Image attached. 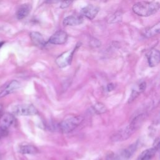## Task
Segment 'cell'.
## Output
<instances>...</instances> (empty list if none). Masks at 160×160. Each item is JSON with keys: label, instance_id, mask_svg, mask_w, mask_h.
Here are the masks:
<instances>
[{"label": "cell", "instance_id": "21", "mask_svg": "<svg viewBox=\"0 0 160 160\" xmlns=\"http://www.w3.org/2000/svg\"><path fill=\"white\" fill-rule=\"evenodd\" d=\"M72 2V1H62V2H61V4L60 5V8L61 9H65V8L69 7L71 4Z\"/></svg>", "mask_w": 160, "mask_h": 160}, {"label": "cell", "instance_id": "23", "mask_svg": "<svg viewBox=\"0 0 160 160\" xmlns=\"http://www.w3.org/2000/svg\"><path fill=\"white\" fill-rule=\"evenodd\" d=\"M114 86V84L112 83H110V84H108L107 85V89L108 91H111L112 90H113Z\"/></svg>", "mask_w": 160, "mask_h": 160}, {"label": "cell", "instance_id": "15", "mask_svg": "<svg viewBox=\"0 0 160 160\" xmlns=\"http://www.w3.org/2000/svg\"><path fill=\"white\" fill-rule=\"evenodd\" d=\"M146 87V84L144 81H142L141 82H140L138 85H137L132 90V92L131 94V96L129 99L128 102H131L132 101L134 100V99H136L140 93H141L142 92H143Z\"/></svg>", "mask_w": 160, "mask_h": 160}, {"label": "cell", "instance_id": "22", "mask_svg": "<svg viewBox=\"0 0 160 160\" xmlns=\"http://www.w3.org/2000/svg\"><path fill=\"white\" fill-rule=\"evenodd\" d=\"M8 134V130L0 128V139Z\"/></svg>", "mask_w": 160, "mask_h": 160}, {"label": "cell", "instance_id": "18", "mask_svg": "<svg viewBox=\"0 0 160 160\" xmlns=\"http://www.w3.org/2000/svg\"><path fill=\"white\" fill-rule=\"evenodd\" d=\"M156 151L157 149L154 147L145 150L141 154L139 160H151L153 156L155 154Z\"/></svg>", "mask_w": 160, "mask_h": 160}, {"label": "cell", "instance_id": "8", "mask_svg": "<svg viewBox=\"0 0 160 160\" xmlns=\"http://www.w3.org/2000/svg\"><path fill=\"white\" fill-rule=\"evenodd\" d=\"M68 37V34L65 31L59 30L49 38L48 41L52 44H63L67 41Z\"/></svg>", "mask_w": 160, "mask_h": 160}, {"label": "cell", "instance_id": "10", "mask_svg": "<svg viewBox=\"0 0 160 160\" xmlns=\"http://www.w3.org/2000/svg\"><path fill=\"white\" fill-rule=\"evenodd\" d=\"M99 11V7L93 4H88L82 8L81 14L88 19L92 20L96 16Z\"/></svg>", "mask_w": 160, "mask_h": 160}, {"label": "cell", "instance_id": "11", "mask_svg": "<svg viewBox=\"0 0 160 160\" xmlns=\"http://www.w3.org/2000/svg\"><path fill=\"white\" fill-rule=\"evenodd\" d=\"M31 40L33 44L38 48H42L46 46V41L42 35L36 31H32L29 34Z\"/></svg>", "mask_w": 160, "mask_h": 160}, {"label": "cell", "instance_id": "24", "mask_svg": "<svg viewBox=\"0 0 160 160\" xmlns=\"http://www.w3.org/2000/svg\"><path fill=\"white\" fill-rule=\"evenodd\" d=\"M2 111H3V107L1 104H0V118L2 115Z\"/></svg>", "mask_w": 160, "mask_h": 160}, {"label": "cell", "instance_id": "12", "mask_svg": "<svg viewBox=\"0 0 160 160\" xmlns=\"http://www.w3.org/2000/svg\"><path fill=\"white\" fill-rule=\"evenodd\" d=\"M148 64L150 67H155L159 62V51L158 49H151L147 55Z\"/></svg>", "mask_w": 160, "mask_h": 160}, {"label": "cell", "instance_id": "20", "mask_svg": "<svg viewBox=\"0 0 160 160\" xmlns=\"http://www.w3.org/2000/svg\"><path fill=\"white\" fill-rule=\"evenodd\" d=\"M94 111L98 114H102L107 111V108L101 102H97L93 106Z\"/></svg>", "mask_w": 160, "mask_h": 160}, {"label": "cell", "instance_id": "5", "mask_svg": "<svg viewBox=\"0 0 160 160\" xmlns=\"http://www.w3.org/2000/svg\"><path fill=\"white\" fill-rule=\"evenodd\" d=\"M137 143L130 145L127 148L121 151L118 154H112L107 157L106 160H128L129 159L137 149Z\"/></svg>", "mask_w": 160, "mask_h": 160}, {"label": "cell", "instance_id": "16", "mask_svg": "<svg viewBox=\"0 0 160 160\" xmlns=\"http://www.w3.org/2000/svg\"><path fill=\"white\" fill-rule=\"evenodd\" d=\"M160 30V22H158L157 24L149 27L144 30L142 34L146 38H151L156 36L159 32Z\"/></svg>", "mask_w": 160, "mask_h": 160}, {"label": "cell", "instance_id": "14", "mask_svg": "<svg viewBox=\"0 0 160 160\" xmlns=\"http://www.w3.org/2000/svg\"><path fill=\"white\" fill-rule=\"evenodd\" d=\"M31 9V6L29 4H21L18 9L16 15L18 19H22L28 16Z\"/></svg>", "mask_w": 160, "mask_h": 160}, {"label": "cell", "instance_id": "9", "mask_svg": "<svg viewBox=\"0 0 160 160\" xmlns=\"http://www.w3.org/2000/svg\"><path fill=\"white\" fill-rule=\"evenodd\" d=\"M15 120V118L12 114L4 113L0 118V128L8 130L14 124Z\"/></svg>", "mask_w": 160, "mask_h": 160}, {"label": "cell", "instance_id": "3", "mask_svg": "<svg viewBox=\"0 0 160 160\" xmlns=\"http://www.w3.org/2000/svg\"><path fill=\"white\" fill-rule=\"evenodd\" d=\"M84 118L81 116H74L65 119L59 124V130L63 133H68L74 130L83 121Z\"/></svg>", "mask_w": 160, "mask_h": 160}, {"label": "cell", "instance_id": "1", "mask_svg": "<svg viewBox=\"0 0 160 160\" xmlns=\"http://www.w3.org/2000/svg\"><path fill=\"white\" fill-rule=\"evenodd\" d=\"M144 116V114H141L135 117L129 125L114 132L111 137V141L113 142H119L128 139L141 127L145 119Z\"/></svg>", "mask_w": 160, "mask_h": 160}, {"label": "cell", "instance_id": "6", "mask_svg": "<svg viewBox=\"0 0 160 160\" xmlns=\"http://www.w3.org/2000/svg\"><path fill=\"white\" fill-rule=\"evenodd\" d=\"M76 49V48H74V49L64 52L58 56L55 60L58 66L60 68H63L70 65Z\"/></svg>", "mask_w": 160, "mask_h": 160}, {"label": "cell", "instance_id": "19", "mask_svg": "<svg viewBox=\"0 0 160 160\" xmlns=\"http://www.w3.org/2000/svg\"><path fill=\"white\" fill-rule=\"evenodd\" d=\"M122 12L121 11H116L112 15L109 16L108 19V22L109 23H116L121 21L122 20Z\"/></svg>", "mask_w": 160, "mask_h": 160}, {"label": "cell", "instance_id": "2", "mask_svg": "<svg viewBox=\"0 0 160 160\" xmlns=\"http://www.w3.org/2000/svg\"><path fill=\"white\" fill-rule=\"evenodd\" d=\"M159 9V3L156 1H140L132 6V11L137 15L148 17L155 14Z\"/></svg>", "mask_w": 160, "mask_h": 160}, {"label": "cell", "instance_id": "13", "mask_svg": "<svg viewBox=\"0 0 160 160\" xmlns=\"http://www.w3.org/2000/svg\"><path fill=\"white\" fill-rule=\"evenodd\" d=\"M83 22V18L82 16H76L71 15L66 17L62 24L64 26H77L82 24Z\"/></svg>", "mask_w": 160, "mask_h": 160}, {"label": "cell", "instance_id": "17", "mask_svg": "<svg viewBox=\"0 0 160 160\" xmlns=\"http://www.w3.org/2000/svg\"><path fill=\"white\" fill-rule=\"evenodd\" d=\"M19 152L23 154H34L39 152L37 148L32 145L25 144L19 146Z\"/></svg>", "mask_w": 160, "mask_h": 160}, {"label": "cell", "instance_id": "26", "mask_svg": "<svg viewBox=\"0 0 160 160\" xmlns=\"http://www.w3.org/2000/svg\"><path fill=\"white\" fill-rule=\"evenodd\" d=\"M1 159H2V158H1V156L0 155V160H1Z\"/></svg>", "mask_w": 160, "mask_h": 160}, {"label": "cell", "instance_id": "7", "mask_svg": "<svg viewBox=\"0 0 160 160\" xmlns=\"http://www.w3.org/2000/svg\"><path fill=\"white\" fill-rule=\"evenodd\" d=\"M21 86L20 82L16 80H12L2 86L0 91V98L6 96L18 90Z\"/></svg>", "mask_w": 160, "mask_h": 160}, {"label": "cell", "instance_id": "4", "mask_svg": "<svg viewBox=\"0 0 160 160\" xmlns=\"http://www.w3.org/2000/svg\"><path fill=\"white\" fill-rule=\"evenodd\" d=\"M12 112L18 116H34L37 114L38 111L32 104H20L12 106Z\"/></svg>", "mask_w": 160, "mask_h": 160}, {"label": "cell", "instance_id": "25", "mask_svg": "<svg viewBox=\"0 0 160 160\" xmlns=\"http://www.w3.org/2000/svg\"><path fill=\"white\" fill-rule=\"evenodd\" d=\"M4 44V41H1L0 42V48L2 46V45Z\"/></svg>", "mask_w": 160, "mask_h": 160}]
</instances>
